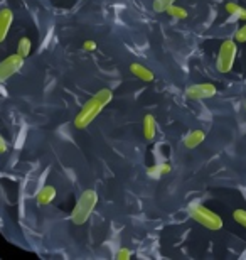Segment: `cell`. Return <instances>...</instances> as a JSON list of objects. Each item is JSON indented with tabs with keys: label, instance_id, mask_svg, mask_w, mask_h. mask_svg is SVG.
<instances>
[{
	"label": "cell",
	"instance_id": "cell-1",
	"mask_svg": "<svg viewBox=\"0 0 246 260\" xmlns=\"http://www.w3.org/2000/svg\"><path fill=\"white\" fill-rule=\"evenodd\" d=\"M98 203V193L95 189H86L83 191L81 196L78 198L75 208H73L71 213V220L75 225H83V223L88 221V218L91 216L93 210H95Z\"/></svg>",
	"mask_w": 246,
	"mask_h": 260
},
{
	"label": "cell",
	"instance_id": "cell-2",
	"mask_svg": "<svg viewBox=\"0 0 246 260\" xmlns=\"http://www.w3.org/2000/svg\"><path fill=\"white\" fill-rule=\"evenodd\" d=\"M189 215L192 220L197 221L199 225L206 226L207 230H221L223 228L221 216L216 215V213L211 210H207L206 206L199 205V203H192L189 206Z\"/></svg>",
	"mask_w": 246,
	"mask_h": 260
},
{
	"label": "cell",
	"instance_id": "cell-3",
	"mask_svg": "<svg viewBox=\"0 0 246 260\" xmlns=\"http://www.w3.org/2000/svg\"><path fill=\"white\" fill-rule=\"evenodd\" d=\"M236 53H238V46L234 39H226L221 43V48H219L218 53V71L221 73H229L234 64V59H236Z\"/></svg>",
	"mask_w": 246,
	"mask_h": 260
},
{
	"label": "cell",
	"instance_id": "cell-4",
	"mask_svg": "<svg viewBox=\"0 0 246 260\" xmlns=\"http://www.w3.org/2000/svg\"><path fill=\"white\" fill-rule=\"evenodd\" d=\"M101 105L98 103V100L95 96L90 98L80 112H78V115L75 118V127L76 128H86L90 123L95 120V118L99 115V112H101Z\"/></svg>",
	"mask_w": 246,
	"mask_h": 260
},
{
	"label": "cell",
	"instance_id": "cell-5",
	"mask_svg": "<svg viewBox=\"0 0 246 260\" xmlns=\"http://www.w3.org/2000/svg\"><path fill=\"white\" fill-rule=\"evenodd\" d=\"M22 64H24V58L17 53L10 54L4 61H0V85H2L5 80H9L12 75H15V73L22 68Z\"/></svg>",
	"mask_w": 246,
	"mask_h": 260
},
{
	"label": "cell",
	"instance_id": "cell-6",
	"mask_svg": "<svg viewBox=\"0 0 246 260\" xmlns=\"http://www.w3.org/2000/svg\"><path fill=\"white\" fill-rule=\"evenodd\" d=\"M218 93L216 86L213 83H199V85H191L186 90V96L191 100H204V98H211Z\"/></svg>",
	"mask_w": 246,
	"mask_h": 260
},
{
	"label": "cell",
	"instance_id": "cell-7",
	"mask_svg": "<svg viewBox=\"0 0 246 260\" xmlns=\"http://www.w3.org/2000/svg\"><path fill=\"white\" fill-rule=\"evenodd\" d=\"M14 20V14L10 9H2L0 10V43H4L5 38L9 34V29L12 25Z\"/></svg>",
	"mask_w": 246,
	"mask_h": 260
},
{
	"label": "cell",
	"instance_id": "cell-8",
	"mask_svg": "<svg viewBox=\"0 0 246 260\" xmlns=\"http://www.w3.org/2000/svg\"><path fill=\"white\" fill-rule=\"evenodd\" d=\"M56 198V188L54 186H44V188L39 189L38 196H36V201H38L39 206H48L49 203Z\"/></svg>",
	"mask_w": 246,
	"mask_h": 260
},
{
	"label": "cell",
	"instance_id": "cell-9",
	"mask_svg": "<svg viewBox=\"0 0 246 260\" xmlns=\"http://www.w3.org/2000/svg\"><path fill=\"white\" fill-rule=\"evenodd\" d=\"M204 139H206V134L202 132V130H192L186 135L184 139V145L187 149H194L197 145H201L204 142Z\"/></svg>",
	"mask_w": 246,
	"mask_h": 260
},
{
	"label": "cell",
	"instance_id": "cell-10",
	"mask_svg": "<svg viewBox=\"0 0 246 260\" xmlns=\"http://www.w3.org/2000/svg\"><path fill=\"white\" fill-rule=\"evenodd\" d=\"M130 71H132V75L138 76L142 81H154V73H152L149 68H145L144 64H140V63L130 64Z\"/></svg>",
	"mask_w": 246,
	"mask_h": 260
},
{
	"label": "cell",
	"instance_id": "cell-11",
	"mask_svg": "<svg viewBox=\"0 0 246 260\" xmlns=\"http://www.w3.org/2000/svg\"><path fill=\"white\" fill-rule=\"evenodd\" d=\"M157 132V122L152 115H145L144 117V137L147 140H154Z\"/></svg>",
	"mask_w": 246,
	"mask_h": 260
},
{
	"label": "cell",
	"instance_id": "cell-12",
	"mask_svg": "<svg viewBox=\"0 0 246 260\" xmlns=\"http://www.w3.org/2000/svg\"><path fill=\"white\" fill-rule=\"evenodd\" d=\"M170 173V166L167 162H162V164H155L152 168L147 169V174L150 176L152 179H159L162 174H169Z\"/></svg>",
	"mask_w": 246,
	"mask_h": 260
},
{
	"label": "cell",
	"instance_id": "cell-13",
	"mask_svg": "<svg viewBox=\"0 0 246 260\" xmlns=\"http://www.w3.org/2000/svg\"><path fill=\"white\" fill-rule=\"evenodd\" d=\"M226 12L229 15H233V17H236V19L246 20V9L239 7V5L234 4V2H228L226 4Z\"/></svg>",
	"mask_w": 246,
	"mask_h": 260
},
{
	"label": "cell",
	"instance_id": "cell-14",
	"mask_svg": "<svg viewBox=\"0 0 246 260\" xmlns=\"http://www.w3.org/2000/svg\"><path fill=\"white\" fill-rule=\"evenodd\" d=\"M30 49H32V43H30L29 38H20L19 44H17V54H20L25 59L30 54Z\"/></svg>",
	"mask_w": 246,
	"mask_h": 260
},
{
	"label": "cell",
	"instance_id": "cell-15",
	"mask_svg": "<svg viewBox=\"0 0 246 260\" xmlns=\"http://www.w3.org/2000/svg\"><path fill=\"white\" fill-rule=\"evenodd\" d=\"M95 98L98 100L99 105L104 107V105H108V103L113 100V93H112V90H110V88H103V90H99L96 93Z\"/></svg>",
	"mask_w": 246,
	"mask_h": 260
},
{
	"label": "cell",
	"instance_id": "cell-16",
	"mask_svg": "<svg viewBox=\"0 0 246 260\" xmlns=\"http://www.w3.org/2000/svg\"><path fill=\"white\" fill-rule=\"evenodd\" d=\"M165 12L174 19H186L187 17V10L182 9V7H177V5H174V4H170Z\"/></svg>",
	"mask_w": 246,
	"mask_h": 260
},
{
	"label": "cell",
	"instance_id": "cell-17",
	"mask_svg": "<svg viewBox=\"0 0 246 260\" xmlns=\"http://www.w3.org/2000/svg\"><path fill=\"white\" fill-rule=\"evenodd\" d=\"M170 4H174V0H154V9L155 12H165Z\"/></svg>",
	"mask_w": 246,
	"mask_h": 260
},
{
	"label": "cell",
	"instance_id": "cell-18",
	"mask_svg": "<svg viewBox=\"0 0 246 260\" xmlns=\"http://www.w3.org/2000/svg\"><path fill=\"white\" fill-rule=\"evenodd\" d=\"M233 218H234V221L246 228V210H234Z\"/></svg>",
	"mask_w": 246,
	"mask_h": 260
},
{
	"label": "cell",
	"instance_id": "cell-19",
	"mask_svg": "<svg viewBox=\"0 0 246 260\" xmlns=\"http://www.w3.org/2000/svg\"><path fill=\"white\" fill-rule=\"evenodd\" d=\"M234 41H236V43H246V24L241 25V27L236 30V34H234Z\"/></svg>",
	"mask_w": 246,
	"mask_h": 260
},
{
	"label": "cell",
	"instance_id": "cell-20",
	"mask_svg": "<svg viewBox=\"0 0 246 260\" xmlns=\"http://www.w3.org/2000/svg\"><path fill=\"white\" fill-rule=\"evenodd\" d=\"M130 257H132V252H130L128 248H120V250L117 252L118 260H128Z\"/></svg>",
	"mask_w": 246,
	"mask_h": 260
},
{
	"label": "cell",
	"instance_id": "cell-21",
	"mask_svg": "<svg viewBox=\"0 0 246 260\" xmlns=\"http://www.w3.org/2000/svg\"><path fill=\"white\" fill-rule=\"evenodd\" d=\"M83 49H85V51H95L96 49V43H95V41H85V43H83Z\"/></svg>",
	"mask_w": 246,
	"mask_h": 260
},
{
	"label": "cell",
	"instance_id": "cell-22",
	"mask_svg": "<svg viewBox=\"0 0 246 260\" xmlns=\"http://www.w3.org/2000/svg\"><path fill=\"white\" fill-rule=\"evenodd\" d=\"M5 150H7V144H5L4 137H0V154H4Z\"/></svg>",
	"mask_w": 246,
	"mask_h": 260
},
{
	"label": "cell",
	"instance_id": "cell-23",
	"mask_svg": "<svg viewBox=\"0 0 246 260\" xmlns=\"http://www.w3.org/2000/svg\"><path fill=\"white\" fill-rule=\"evenodd\" d=\"M244 108H246V103H244Z\"/></svg>",
	"mask_w": 246,
	"mask_h": 260
}]
</instances>
